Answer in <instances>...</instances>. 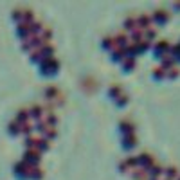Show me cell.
I'll list each match as a JSON object with an SVG mask.
<instances>
[{
  "mask_svg": "<svg viewBox=\"0 0 180 180\" xmlns=\"http://www.w3.org/2000/svg\"><path fill=\"white\" fill-rule=\"evenodd\" d=\"M58 67H59V63H58L56 58L47 56L45 59H43V69H58Z\"/></svg>",
  "mask_w": 180,
  "mask_h": 180,
  "instance_id": "1",
  "label": "cell"
},
{
  "mask_svg": "<svg viewBox=\"0 0 180 180\" xmlns=\"http://www.w3.org/2000/svg\"><path fill=\"white\" fill-rule=\"evenodd\" d=\"M25 157H27L29 160H33V162H38V160H40V150H38V148H29L27 153H25Z\"/></svg>",
  "mask_w": 180,
  "mask_h": 180,
  "instance_id": "2",
  "label": "cell"
},
{
  "mask_svg": "<svg viewBox=\"0 0 180 180\" xmlns=\"http://www.w3.org/2000/svg\"><path fill=\"white\" fill-rule=\"evenodd\" d=\"M137 23H141L142 27H150V23H151V16H148V14H141L139 18H135Z\"/></svg>",
  "mask_w": 180,
  "mask_h": 180,
  "instance_id": "3",
  "label": "cell"
},
{
  "mask_svg": "<svg viewBox=\"0 0 180 180\" xmlns=\"http://www.w3.org/2000/svg\"><path fill=\"white\" fill-rule=\"evenodd\" d=\"M139 160H142V162H146V166H148V167L155 164V160H153V157H151V155H148V153H142V155L139 157Z\"/></svg>",
  "mask_w": 180,
  "mask_h": 180,
  "instance_id": "4",
  "label": "cell"
},
{
  "mask_svg": "<svg viewBox=\"0 0 180 180\" xmlns=\"http://www.w3.org/2000/svg\"><path fill=\"white\" fill-rule=\"evenodd\" d=\"M133 177H135V178H139V180H146L148 171H146V169H142V167H141V169H133Z\"/></svg>",
  "mask_w": 180,
  "mask_h": 180,
  "instance_id": "5",
  "label": "cell"
},
{
  "mask_svg": "<svg viewBox=\"0 0 180 180\" xmlns=\"http://www.w3.org/2000/svg\"><path fill=\"white\" fill-rule=\"evenodd\" d=\"M167 16H169V14H167V11H164V9H157V11H155V14H153L151 18H158V20H167Z\"/></svg>",
  "mask_w": 180,
  "mask_h": 180,
  "instance_id": "6",
  "label": "cell"
},
{
  "mask_svg": "<svg viewBox=\"0 0 180 180\" xmlns=\"http://www.w3.org/2000/svg\"><path fill=\"white\" fill-rule=\"evenodd\" d=\"M31 114H33V117H34V119H40V117L43 115V108L36 105V106L31 108Z\"/></svg>",
  "mask_w": 180,
  "mask_h": 180,
  "instance_id": "7",
  "label": "cell"
},
{
  "mask_svg": "<svg viewBox=\"0 0 180 180\" xmlns=\"http://www.w3.org/2000/svg\"><path fill=\"white\" fill-rule=\"evenodd\" d=\"M40 52H43V54H52V52H54V47H52V45H50V43H43L42 47H40Z\"/></svg>",
  "mask_w": 180,
  "mask_h": 180,
  "instance_id": "8",
  "label": "cell"
},
{
  "mask_svg": "<svg viewBox=\"0 0 180 180\" xmlns=\"http://www.w3.org/2000/svg\"><path fill=\"white\" fill-rule=\"evenodd\" d=\"M29 175H33L34 178H42V177H43V171L40 169V167L33 166V167H31V171H29Z\"/></svg>",
  "mask_w": 180,
  "mask_h": 180,
  "instance_id": "9",
  "label": "cell"
},
{
  "mask_svg": "<svg viewBox=\"0 0 180 180\" xmlns=\"http://www.w3.org/2000/svg\"><path fill=\"white\" fill-rule=\"evenodd\" d=\"M135 142H137V137L133 135V133H128V135L124 137V144H126V146H133Z\"/></svg>",
  "mask_w": 180,
  "mask_h": 180,
  "instance_id": "10",
  "label": "cell"
},
{
  "mask_svg": "<svg viewBox=\"0 0 180 180\" xmlns=\"http://www.w3.org/2000/svg\"><path fill=\"white\" fill-rule=\"evenodd\" d=\"M173 63H175V61H173V58L171 56H164V59H162V69H169V67H173Z\"/></svg>",
  "mask_w": 180,
  "mask_h": 180,
  "instance_id": "11",
  "label": "cell"
},
{
  "mask_svg": "<svg viewBox=\"0 0 180 180\" xmlns=\"http://www.w3.org/2000/svg\"><path fill=\"white\" fill-rule=\"evenodd\" d=\"M141 38H142V31H141L139 27H135L133 31H131V40L137 42V40H141Z\"/></svg>",
  "mask_w": 180,
  "mask_h": 180,
  "instance_id": "12",
  "label": "cell"
},
{
  "mask_svg": "<svg viewBox=\"0 0 180 180\" xmlns=\"http://www.w3.org/2000/svg\"><path fill=\"white\" fill-rule=\"evenodd\" d=\"M27 117H29V112L23 108V110H20V112H18V117H16V119H18L20 122H25V121H27Z\"/></svg>",
  "mask_w": 180,
  "mask_h": 180,
  "instance_id": "13",
  "label": "cell"
},
{
  "mask_svg": "<svg viewBox=\"0 0 180 180\" xmlns=\"http://www.w3.org/2000/svg\"><path fill=\"white\" fill-rule=\"evenodd\" d=\"M121 128H124V131L131 133V130H133V124H131L130 121H121Z\"/></svg>",
  "mask_w": 180,
  "mask_h": 180,
  "instance_id": "14",
  "label": "cell"
},
{
  "mask_svg": "<svg viewBox=\"0 0 180 180\" xmlns=\"http://www.w3.org/2000/svg\"><path fill=\"white\" fill-rule=\"evenodd\" d=\"M150 169H151V173H153V177H158L160 173H162V167L158 164H153V166H150Z\"/></svg>",
  "mask_w": 180,
  "mask_h": 180,
  "instance_id": "15",
  "label": "cell"
},
{
  "mask_svg": "<svg viewBox=\"0 0 180 180\" xmlns=\"http://www.w3.org/2000/svg\"><path fill=\"white\" fill-rule=\"evenodd\" d=\"M122 65H124L126 69H131V67L135 65V61H133V58H122Z\"/></svg>",
  "mask_w": 180,
  "mask_h": 180,
  "instance_id": "16",
  "label": "cell"
},
{
  "mask_svg": "<svg viewBox=\"0 0 180 180\" xmlns=\"http://www.w3.org/2000/svg\"><path fill=\"white\" fill-rule=\"evenodd\" d=\"M103 43H105V47H115V40L112 36H106V38L103 40Z\"/></svg>",
  "mask_w": 180,
  "mask_h": 180,
  "instance_id": "17",
  "label": "cell"
},
{
  "mask_svg": "<svg viewBox=\"0 0 180 180\" xmlns=\"http://www.w3.org/2000/svg\"><path fill=\"white\" fill-rule=\"evenodd\" d=\"M124 52H126V50H124V47H119V45H117V47L114 49V56L115 58H121V56H124Z\"/></svg>",
  "mask_w": 180,
  "mask_h": 180,
  "instance_id": "18",
  "label": "cell"
},
{
  "mask_svg": "<svg viewBox=\"0 0 180 180\" xmlns=\"http://www.w3.org/2000/svg\"><path fill=\"white\" fill-rule=\"evenodd\" d=\"M157 49L158 50H167V49H169V42H166V40H160V42H158L157 43Z\"/></svg>",
  "mask_w": 180,
  "mask_h": 180,
  "instance_id": "19",
  "label": "cell"
},
{
  "mask_svg": "<svg viewBox=\"0 0 180 180\" xmlns=\"http://www.w3.org/2000/svg\"><path fill=\"white\" fill-rule=\"evenodd\" d=\"M135 23H137L135 18H131V16H130V18H126V27H128V29H131V31H133V29L137 27Z\"/></svg>",
  "mask_w": 180,
  "mask_h": 180,
  "instance_id": "20",
  "label": "cell"
},
{
  "mask_svg": "<svg viewBox=\"0 0 180 180\" xmlns=\"http://www.w3.org/2000/svg\"><path fill=\"white\" fill-rule=\"evenodd\" d=\"M166 173H167V177H177V167H175V166H167V167H166Z\"/></svg>",
  "mask_w": 180,
  "mask_h": 180,
  "instance_id": "21",
  "label": "cell"
},
{
  "mask_svg": "<svg viewBox=\"0 0 180 180\" xmlns=\"http://www.w3.org/2000/svg\"><path fill=\"white\" fill-rule=\"evenodd\" d=\"M45 94H47L49 97H54V95H58V88L56 86H49V88L45 90Z\"/></svg>",
  "mask_w": 180,
  "mask_h": 180,
  "instance_id": "22",
  "label": "cell"
},
{
  "mask_svg": "<svg viewBox=\"0 0 180 180\" xmlns=\"http://www.w3.org/2000/svg\"><path fill=\"white\" fill-rule=\"evenodd\" d=\"M124 162H126V166H135L139 162V157H128Z\"/></svg>",
  "mask_w": 180,
  "mask_h": 180,
  "instance_id": "23",
  "label": "cell"
},
{
  "mask_svg": "<svg viewBox=\"0 0 180 180\" xmlns=\"http://www.w3.org/2000/svg\"><path fill=\"white\" fill-rule=\"evenodd\" d=\"M110 94H112V95H117V94H121V86H119V85H114L112 88H110Z\"/></svg>",
  "mask_w": 180,
  "mask_h": 180,
  "instance_id": "24",
  "label": "cell"
},
{
  "mask_svg": "<svg viewBox=\"0 0 180 180\" xmlns=\"http://www.w3.org/2000/svg\"><path fill=\"white\" fill-rule=\"evenodd\" d=\"M153 36H155V29L148 27V29H146V38H153Z\"/></svg>",
  "mask_w": 180,
  "mask_h": 180,
  "instance_id": "25",
  "label": "cell"
},
{
  "mask_svg": "<svg viewBox=\"0 0 180 180\" xmlns=\"http://www.w3.org/2000/svg\"><path fill=\"white\" fill-rule=\"evenodd\" d=\"M153 72H155V76H157V78H160V76H162V74H164V69H162V67H157V69H155V70H153Z\"/></svg>",
  "mask_w": 180,
  "mask_h": 180,
  "instance_id": "26",
  "label": "cell"
},
{
  "mask_svg": "<svg viewBox=\"0 0 180 180\" xmlns=\"http://www.w3.org/2000/svg\"><path fill=\"white\" fill-rule=\"evenodd\" d=\"M178 69H175V67H173V69H171V70H169V72H167V76H169V78H175V76H177V74H178Z\"/></svg>",
  "mask_w": 180,
  "mask_h": 180,
  "instance_id": "27",
  "label": "cell"
},
{
  "mask_svg": "<svg viewBox=\"0 0 180 180\" xmlns=\"http://www.w3.org/2000/svg\"><path fill=\"white\" fill-rule=\"evenodd\" d=\"M126 99H128L126 94H121V95H119V103H126Z\"/></svg>",
  "mask_w": 180,
  "mask_h": 180,
  "instance_id": "28",
  "label": "cell"
},
{
  "mask_svg": "<svg viewBox=\"0 0 180 180\" xmlns=\"http://www.w3.org/2000/svg\"><path fill=\"white\" fill-rule=\"evenodd\" d=\"M166 180H169V178H166Z\"/></svg>",
  "mask_w": 180,
  "mask_h": 180,
  "instance_id": "29",
  "label": "cell"
},
{
  "mask_svg": "<svg viewBox=\"0 0 180 180\" xmlns=\"http://www.w3.org/2000/svg\"><path fill=\"white\" fill-rule=\"evenodd\" d=\"M153 180H155V178H153Z\"/></svg>",
  "mask_w": 180,
  "mask_h": 180,
  "instance_id": "30",
  "label": "cell"
},
{
  "mask_svg": "<svg viewBox=\"0 0 180 180\" xmlns=\"http://www.w3.org/2000/svg\"><path fill=\"white\" fill-rule=\"evenodd\" d=\"M178 180H180V178H178Z\"/></svg>",
  "mask_w": 180,
  "mask_h": 180,
  "instance_id": "31",
  "label": "cell"
}]
</instances>
